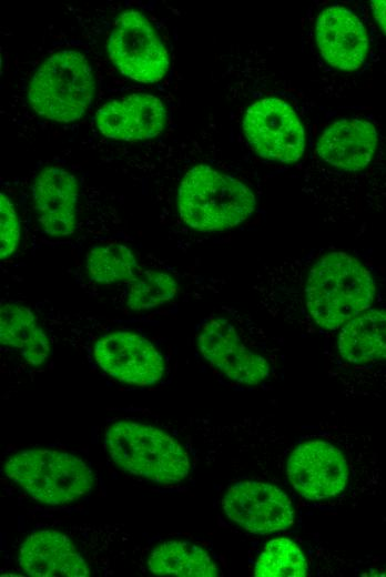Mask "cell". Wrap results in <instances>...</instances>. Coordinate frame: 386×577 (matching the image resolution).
Segmentation results:
<instances>
[{
    "label": "cell",
    "instance_id": "cell-1",
    "mask_svg": "<svg viewBox=\"0 0 386 577\" xmlns=\"http://www.w3.org/2000/svg\"><path fill=\"white\" fill-rule=\"evenodd\" d=\"M253 288L272 318L322 337L376 306L378 296L377 280L364 261L329 249L263 266Z\"/></svg>",
    "mask_w": 386,
    "mask_h": 577
},
{
    "label": "cell",
    "instance_id": "cell-2",
    "mask_svg": "<svg viewBox=\"0 0 386 577\" xmlns=\"http://www.w3.org/2000/svg\"><path fill=\"white\" fill-rule=\"evenodd\" d=\"M276 456L286 483L308 509L336 513L379 496L385 478L369 435L325 418Z\"/></svg>",
    "mask_w": 386,
    "mask_h": 577
},
{
    "label": "cell",
    "instance_id": "cell-3",
    "mask_svg": "<svg viewBox=\"0 0 386 577\" xmlns=\"http://www.w3.org/2000/svg\"><path fill=\"white\" fill-rule=\"evenodd\" d=\"M196 344L213 368L238 385L273 388L284 376V340L252 321L212 314L200 324Z\"/></svg>",
    "mask_w": 386,
    "mask_h": 577
},
{
    "label": "cell",
    "instance_id": "cell-4",
    "mask_svg": "<svg viewBox=\"0 0 386 577\" xmlns=\"http://www.w3.org/2000/svg\"><path fill=\"white\" fill-rule=\"evenodd\" d=\"M325 372L346 397L386 395V306H373L323 337Z\"/></svg>",
    "mask_w": 386,
    "mask_h": 577
},
{
    "label": "cell",
    "instance_id": "cell-5",
    "mask_svg": "<svg viewBox=\"0 0 386 577\" xmlns=\"http://www.w3.org/2000/svg\"><path fill=\"white\" fill-rule=\"evenodd\" d=\"M255 209L256 196L250 186L206 164L191 168L179 184L180 217L196 231L232 229L248 219Z\"/></svg>",
    "mask_w": 386,
    "mask_h": 577
},
{
    "label": "cell",
    "instance_id": "cell-6",
    "mask_svg": "<svg viewBox=\"0 0 386 577\" xmlns=\"http://www.w3.org/2000/svg\"><path fill=\"white\" fill-rule=\"evenodd\" d=\"M111 459L122 469L160 484L184 480L191 470L190 456L169 434L155 427L119 422L105 431Z\"/></svg>",
    "mask_w": 386,
    "mask_h": 577
},
{
    "label": "cell",
    "instance_id": "cell-7",
    "mask_svg": "<svg viewBox=\"0 0 386 577\" xmlns=\"http://www.w3.org/2000/svg\"><path fill=\"white\" fill-rule=\"evenodd\" d=\"M95 82L92 68L77 51H59L34 72L28 89L32 109L55 122L79 120L89 109Z\"/></svg>",
    "mask_w": 386,
    "mask_h": 577
},
{
    "label": "cell",
    "instance_id": "cell-8",
    "mask_svg": "<svg viewBox=\"0 0 386 577\" xmlns=\"http://www.w3.org/2000/svg\"><path fill=\"white\" fill-rule=\"evenodd\" d=\"M6 475L33 499L63 505L87 495L94 477L80 458L52 449H26L4 464Z\"/></svg>",
    "mask_w": 386,
    "mask_h": 577
},
{
    "label": "cell",
    "instance_id": "cell-9",
    "mask_svg": "<svg viewBox=\"0 0 386 577\" xmlns=\"http://www.w3.org/2000/svg\"><path fill=\"white\" fill-rule=\"evenodd\" d=\"M226 517L255 535L284 533L294 526L296 507L278 486L256 479L230 485L222 498Z\"/></svg>",
    "mask_w": 386,
    "mask_h": 577
},
{
    "label": "cell",
    "instance_id": "cell-10",
    "mask_svg": "<svg viewBox=\"0 0 386 577\" xmlns=\"http://www.w3.org/2000/svg\"><path fill=\"white\" fill-rule=\"evenodd\" d=\"M108 51L118 70L139 82H158L169 69L164 44L149 20L136 10L124 11L116 19Z\"/></svg>",
    "mask_w": 386,
    "mask_h": 577
},
{
    "label": "cell",
    "instance_id": "cell-11",
    "mask_svg": "<svg viewBox=\"0 0 386 577\" xmlns=\"http://www.w3.org/2000/svg\"><path fill=\"white\" fill-rule=\"evenodd\" d=\"M242 125L247 142L261 158L290 164L304 153L303 125L291 105L281 99L264 98L252 103Z\"/></svg>",
    "mask_w": 386,
    "mask_h": 577
},
{
    "label": "cell",
    "instance_id": "cell-12",
    "mask_svg": "<svg viewBox=\"0 0 386 577\" xmlns=\"http://www.w3.org/2000/svg\"><path fill=\"white\" fill-rule=\"evenodd\" d=\"M94 357L105 373L126 384L152 385L164 373V361L155 346L131 332H114L99 338Z\"/></svg>",
    "mask_w": 386,
    "mask_h": 577
},
{
    "label": "cell",
    "instance_id": "cell-13",
    "mask_svg": "<svg viewBox=\"0 0 386 577\" xmlns=\"http://www.w3.org/2000/svg\"><path fill=\"white\" fill-rule=\"evenodd\" d=\"M376 128L362 119L337 120L322 132L315 150L325 176L362 172L370 163L377 146Z\"/></svg>",
    "mask_w": 386,
    "mask_h": 577
},
{
    "label": "cell",
    "instance_id": "cell-14",
    "mask_svg": "<svg viewBox=\"0 0 386 577\" xmlns=\"http://www.w3.org/2000/svg\"><path fill=\"white\" fill-rule=\"evenodd\" d=\"M95 123L109 139L146 140L163 131L166 111L159 98L135 93L106 102L98 110Z\"/></svg>",
    "mask_w": 386,
    "mask_h": 577
},
{
    "label": "cell",
    "instance_id": "cell-15",
    "mask_svg": "<svg viewBox=\"0 0 386 577\" xmlns=\"http://www.w3.org/2000/svg\"><path fill=\"white\" fill-rule=\"evenodd\" d=\"M315 39L326 62L339 70L362 67L368 51V37L362 21L351 10L332 6L317 17Z\"/></svg>",
    "mask_w": 386,
    "mask_h": 577
},
{
    "label": "cell",
    "instance_id": "cell-16",
    "mask_svg": "<svg viewBox=\"0 0 386 577\" xmlns=\"http://www.w3.org/2000/svg\"><path fill=\"white\" fill-rule=\"evenodd\" d=\"M78 183L67 170L43 169L33 184V205L43 231L51 236H68L75 230Z\"/></svg>",
    "mask_w": 386,
    "mask_h": 577
},
{
    "label": "cell",
    "instance_id": "cell-17",
    "mask_svg": "<svg viewBox=\"0 0 386 577\" xmlns=\"http://www.w3.org/2000/svg\"><path fill=\"white\" fill-rule=\"evenodd\" d=\"M20 567L35 577H88L90 570L63 534L40 530L29 535L19 550Z\"/></svg>",
    "mask_w": 386,
    "mask_h": 577
},
{
    "label": "cell",
    "instance_id": "cell-18",
    "mask_svg": "<svg viewBox=\"0 0 386 577\" xmlns=\"http://www.w3.org/2000/svg\"><path fill=\"white\" fill-rule=\"evenodd\" d=\"M1 344L18 350L32 365L42 364L50 354L47 335L30 308L6 303L0 308Z\"/></svg>",
    "mask_w": 386,
    "mask_h": 577
},
{
    "label": "cell",
    "instance_id": "cell-19",
    "mask_svg": "<svg viewBox=\"0 0 386 577\" xmlns=\"http://www.w3.org/2000/svg\"><path fill=\"white\" fill-rule=\"evenodd\" d=\"M148 566L151 573L160 576L213 577L220 573L204 548L182 540L159 545L152 550Z\"/></svg>",
    "mask_w": 386,
    "mask_h": 577
},
{
    "label": "cell",
    "instance_id": "cell-20",
    "mask_svg": "<svg viewBox=\"0 0 386 577\" xmlns=\"http://www.w3.org/2000/svg\"><path fill=\"white\" fill-rule=\"evenodd\" d=\"M313 561L296 538L277 536L257 555L253 575L258 577H304L313 573Z\"/></svg>",
    "mask_w": 386,
    "mask_h": 577
},
{
    "label": "cell",
    "instance_id": "cell-21",
    "mask_svg": "<svg viewBox=\"0 0 386 577\" xmlns=\"http://www.w3.org/2000/svg\"><path fill=\"white\" fill-rule=\"evenodd\" d=\"M89 276L100 284L130 281L139 273L132 251L122 244H106L91 249L87 255Z\"/></svg>",
    "mask_w": 386,
    "mask_h": 577
},
{
    "label": "cell",
    "instance_id": "cell-22",
    "mask_svg": "<svg viewBox=\"0 0 386 577\" xmlns=\"http://www.w3.org/2000/svg\"><path fill=\"white\" fill-rule=\"evenodd\" d=\"M179 293L176 280L162 271H142L128 281L126 305L134 311L149 310L172 301Z\"/></svg>",
    "mask_w": 386,
    "mask_h": 577
},
{
    "label": "cell",
    "instance_id": "cell-23",
    "mask_svg": "<svg viewBox=\"0 0 386 577\" xmlns=\"http://www.w3.org/2000/svg\"><path fill=\"white\" fill-rule=\"evenodd\" d=\"M1 220V259H7L14 253L20 241V224L16 209L10 199L1 193L0 200Z\"/></svg>",
    "mask_w": 386,
    "mask_h": 577
},
{
    "label": "cell",
    "instance_id": "cell-24",
    "mask_svg": "<svg viewBox=\"0 0 386 577\" xmlns=\"http://www.w3.org/2000/svg\"><path fill=\"white\" fill-rule=\"evenodd\" d=\"M373 16L383 30L386 33V0H376L370 2Z\"/></svg>",
    "mask_w": 386,
    "mask_h": 577
}]
</instances>
